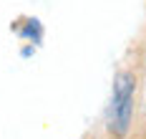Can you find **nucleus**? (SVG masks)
Instances as JSON below:
<instances>
[{"mask_svg":"<svg viewBox=\"0 0 146 139\" xmlns=\"http://www.w3.org/2000/svg\"><path fill=\"white\" fill-rule=\"evenodd\" d=\"M136 89L139 76L131 68H118L111 86V101L106 111V132L108 139H126L133 126V111H136Z\"/></svg>","mask_w":146,"mask_h":139,"instance_id":"obj_1","label":"nucleus"},{"mask_svg":"<svg viewBox=\"0 0 146 139\" xmlns=\"http://www.w3.org/2000/svg\"><path fill=\"white\" fill-rule=\"evenodd\" d=\"M10 31H13L15 35L20 38V41L33 43V46H40V43H43V35H45L43 23H40L38 18H33V15L15 18L13 23H10Z\"/></svg>","mask_w":146,"mask_h":139,"instance_id":"obj_2","label":"nucleus"},{"mask_svg":"<svg viewBox=\"0 0 146 139\" xmlns=\"http://www.w3.org/2000/svg\"><path fill=\"white\" fill-rule=\"evenodd\" d=\"M33 53H35V46H33V43H25V46L20 48V56H23V58H30Z\"/></svg>","mask_w":146,"mask_h":139,"instance_id":"obj_3","label":"nucleus"}]
</instances>
